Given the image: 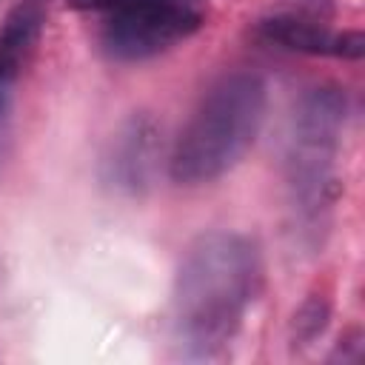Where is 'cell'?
Instances as JSON below:
<instances>
[{"mask_svg": "<svg viewBox=\"0 0 365 365\" xmlns=\"http://www.w3.org/2000/svg\"><path fill=\"white\" fill-rule=\"evenodd\" d=\"M265 285L259 245L240 231H205L188 242L174 274L171 319L188 356L220 354L245 325Z\"/></svg>", "mask_w": 365, "mask_h": 365, "instance_id": "cell-1", "label": "cell"}, {"mask_svg": "<svg viewBox=\"0 0 365 365\" xmlns=\"http://www.w3.org/2000/svg\"><path fill=\"white\" fill-rule=\"evenodd\" d=\"M265 108L268 86L259 74L245 68L220 74L171 145L168 177L177 185H205L228 174L257 143Z\"/></svg>", "mask_w": 365, "mask_h": 365, "instance_id": "cell-2", "label": "cell"}, {"mask_svg": "<svg viewBox=\"0 0 365 365\" xmlns=\"http://www.w3.org/2000/svg\"><path fill=\"white\" fill-rule=\"evenodd\" d=\"M348 120V97L339 86L308 88L291 114L285 140V177L294 205L305 217L322 214L336 197L334 163Z\"/></svg>", "mask_w": 365, "mask_h": 365, "instance_id": "cell-3", "label": "cell"}, {"mask_svg": "<svg viewBox=\"0 0 365 365\" xmlns=\"http://www.w3.org/2000/svg\"><path fill=\"white\" fill-rule=\"evenodd\" d=\"M97 14V46L108 60H151L202 29V11L188 0H66Z\"/></svg>", "mask_w": 365, "mask_h": 365, "instance_id": "cell-4", "label": "cell"}, {"mask_svg": "<svg viewBox=\"0 0 365 365\" xmlns=\"http://www.w3.org/2000/svg\"><path fill=\"white\" fill-rule=\"evenodd\" d=\"M334 3L331 0H277L268 14L254 23V37L265 46L297 54H322L339 60H362V31H331Z\"/></svg>", "mask_w": 365, "mask_h": 365, "instance_id": "cell-5", "label": "cell"}, {"mask_svg": "<svg viewBox=\"0 0 365 365\" xmlns=\"http://www.w3.org/2000/svg\"><path fill=\"white\" fill-rule=\"evenodd\" d=\"M163 154V128L151 114L125 117L100 154V180L114 194L140 197L151 188Z\"/></svg>", "mask_w": 365, "mask_h": 365, "instance_id": "cell-6", "label": "cell"}, {"mask_svg": "<svg viewBox=\"0 0 365 365\" xmlns=\"http://www.w3.org/2000/svg\"><path fill=\"white\" fill-rule=\"evenodd\" d=\"M331 322V299L325 294H308L302 305L294 311L288 325V342L291 348H305L317 342Z\"/></svg>", "mask_w": 365, "mask_h": 365, "instance_id": "cell-7", "label": "cell"}, {"mask_svg": "<svg viewBox=\"0 0 365 365\" xmlns=\"http://www.w3.org/2000/svg\"><path fill=\"white\" fill-rule=\"evenodd\" d=\"M23 74V63L0 57V154L3 143L9 137V123H11V108H14V88Z\"/></svg>", "mask_w": 365, "mask_h": 365, "instance_id": "cell-8", "label": "cell"}]
</instances>
